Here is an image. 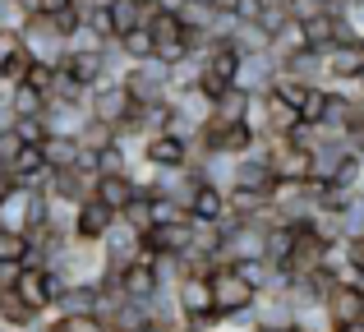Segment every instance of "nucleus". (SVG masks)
Wrapping results in <instances>:
<instances>
[{"instance_id": "obj_25", "label": "nucleus", "mask_w": 364, "mask_h": 332, "mask_svg": "<svg viewBox=\"0 0 364 332\" xmlns=\"http://www.w3.org/2000/svg\"><path fill=\"white\" fill-rule=\"evenodd\" d=\"M245 111H249V97L240 88H226V92L213 97V120H222V125H240Z\"/></svg>"}, {"instance_id": "obj_10", "label": "nucleus", "mask_w": 364, "mask_h": 332, "mask_svg": "<svg viewBox=\"0 0 364 332\" xmlns=\"http://www.w3.org/2000/svg\"><path fill=\"white\" fill-rule=\"evenodd\" d=\"M360 70H364L360 42H337L323 51V83H355Z\"/></svg>"}, {"instance_id": "obj_39", "label": "nucleus", "mask_w": 364, "mask_h": 332, "mask_svg": "<svg viewBox=\"0 0 364 332\" xmlns=\"http://www.w3.org/2000/svg\"><path fill=\"white\" fill-rule=\"evenodd\" d=\"M152 5H157V9H161V14H180V9H185V5H189V0H152Z\"/></svg>"}, {"instance_id": "obj_38", "label": "nucleus", "mask_w": 364, "mask_h": 332, "mask_svg": "<svg viewBox=\"0 0 364 332\" xmlns=\"http://www.w3.org/2000/svg\"><path fill=\"white\" fill-rule=\"evenodd\" d=\"M70 9V0H37V14L42 18H55V14H65Z\"/></svg>"}, {"instance_id": "obj_32", "label": "nucleus", "mask_w": 364, "mask_h": 332, "mask_svg": "<svg viewBox=\"0 0 364 332\" xmlns=\"http://www.w3.org/2000/svg\"><path fill=\"white\" fill-rule=\"evenodd\" d=\"M341 240H346V235H364V189H355V194H350V203L341 208Z\"/></svg>"}, {"instance_id": "obj_12", "label": "nucleus", "mask_w": 364, "mask_h": 332, "mask_svg": "<svg viewBox=\"0 0 364 332\" xmlns=\"http://www.w3.org/2000/svg\"><path fill=\"white\" fill-rule=\"evenodd\" d=\"M323 309H328L332 328L364 323V287H332L328 300H323Z\"/></svg>"}, {"instance_id": "obj_34", "label": "nucleus", "mask_w": 364, "mask_h": 332, "mask_svg": "<svg viewBox=\"0 0 364 332\" xmlns=\"http://www.w3.org/2000/svg\"><path fill=\"white\" fill-rule=\"evenodd\" d=\"M180 217H185V208H176L166 194H152V226H171Z\"/></svg>"}, {"instance_id": "obj_22", "label": "nucleus", "mask_w": 364, "mask_h": 332, "mask_svg": "<svg viewBox=\"0 0 364 332\" xmlns=\"http://www.w3.org/2000/svg\"><path fill=\"white\" fill-rule=\"evenodd\" d=\"M185 217H194V222H222V217H226V194L213 189V185H198V194L189 198Z\"/></svg>"}, {"instance_id": "obj_37", "label": "nucleus", "mask_w": 364, "mask_h": 332, "mask_svg": "<svg viewBox=\"0 0 364 332\" xmlns=\"http://www.w3.org/2000/svg\"><path fill=\"white\" fill-rule=\"evenodd\" d=\"M176 18H180L185 28H208V18H213V5H198V0H189V5L180 9Z\"/></svg>"}, {"instance_id": "obj_20", "label": "nucleus", "mask_w": 364, "mask_h": 332, "mask_svg": "<svg viewBox=\"0 0 364 332\" xmlns=\"http://www.w3.org/2000/svg\"><path fill=\"white\" fill-rule=\"evenodd\" d=\"M231 189H249V194H263L272 189V166L267 162H249V157H235V185Z\"/></svg>"}, {"instance_id": "obj_21", "label": "nucleus", "mask_w": 364, "mask_h": 332, "mask_svg": "<svg viewBox=\"0 0 364 332\" xmlns=\"http://www.w3.org/2000/svg\"><path fill=\"white\" fill-rule=\"evenodd\" d=\"M194 171H198V180H203V185L222 189V194L235 185V157H226V153H208Z\"/></svg>"}, {"instance_id": "obj_41", "label": "nucleus", "mask_w": 364, "mask_h": 332, "mask_svg": "<svg viewBox=\"0 0 364 332\" xmlns=\"http://www.w3.org/2000/svg\"><path fill=\"white\" fill-rule=\"evenodd\" d=\"M332 332H364V323H350V328H332Z\"/></svg>"}, {"instance_id": "obj_31", "label": "nucleus", "mask_w": 364, "mask_h": 332, "mask_svg": "<svg viewBox=\"0 0 364 332\" xmlns=\"http://www.w3.org/2000/svg\"><path fill=\"white\" fill-rule=\"evenodd\" d=\"M46 332H111V328L97 314H55L46 323Z\"/></svg>"}, {"instance_id": "obj_13", "label": "nucleus", "mask_w": 364, "mask_h": 332, "mask_svg": "<svg viewBox=\"0 0 364 332\" xmlns=\"http://www.w3.org/2000/svg\"><path fill=\"white\" fill-rule=\"evenodd\" d=\"M116 222V213H111L107 203H97V198H83L79 208H74V240H83V245H97L102 240V231Z\"/></svg>"}, {"instance_id": "obj_27", "label": "nucleus", "mask_w": 364, "mask_h": 332, "mask_svg": "<svg viewBox=\"0 0 364 332\" xmlns=\"http://www.w3.org/2000/svg\"><path fill=\"white\" fill-rule=\"evenodd\" d=\"M42 107H46L42 88H33V83H14V92H9V111H14V120L18 116H42Z\"/></svg>"}, {"instance_id": "obj_23", "label": "nucleus", "mask_w": 364, "mask_h": 332, "mask_svg": "<svg viewBox=\"0 0 364 332\" xmlns=\"http://www.w3.org/2000/svg\"><path fill=\"white\" fill-rule=\"evenodd\" d=\"M107 23H111V37L134 33V28H143V5L139 0H107Z\"/></svg>"}, {"instance_id": "obj_5", "label": "nucleus", "mask_w": 364, "mask_h": 332, "mask_svg": "<svg viewBox=\"0 0 364 332\" xmlns=\"http://www.w3.org/2000/svg\"><path fill=\"white\" fill-rule=\"evenodd\" d=\"M129 111H134V97L124 92L120 79H116V83H102V88L88 92V116L102 120V125H111V129H124Z\"/></svg>"}, {"instance_id": "obj_7", "label": "nucleus", "mask_w": 364, "mask_h": 332, "mask_svg": "<svg viewBox=\"0 0 364 332\" xmlns=\"http://www.w3.org/2000/svg\"><path fill=\"white\" fill-rule=\"evenodd\" d=\"M42 129L60 139H79V129L88 125V102H70V97H46L42 107Z\"/></svg>"}, {"instance_id": "obj_6", "label": "nucleus", "mask_w": 364, "mask_h": 332, "mask_svg": "<svg viewBox=\"0 0 364 332\" xmlns=\"http://www.w3.org/2000/svg\"><path fill=\"white\" fill-rule=\"evenodd\" d=\"M97 250H102V263H107L111 272H120L124 263H134V259H139V254H143V235L134 231V226H124L120 217H116V222H111L107 231H102Z\"/></svg>"}, {"instance_id": "obj_3", "label": "nucleus", "mask_w": 364, "mask_h": 332, "mask_svg": "<svg viewBox=\"0 0 364 332\" xmlns=\"http://www.w3.org/2000/svg\"><path fill=\"white\" fill-rule=\"evenodd\" d=\"M124 92L134 102H166L171 97V70L161 60H139V65H124L120 74Z\"/></svg>"}, {"instance_id": "obj_28", "label": "nucleus", "mask_w": 364, "mask_h": 332, "mask_svg": "<svg viewBox=\"0 0 364 332\" xmlns=\"http://www.w3.org/2000/svg\"><path fill=\"white\" fill-rule=\"evenodd\" d=\"M116 217H120L124 226H134V231L143 235V231H148V226H152V194H143V189H139V194H134V198H129V203L120 208Z\"/></svg>"}, {"instance_id": "obj_9", "label": "nucleus", "mask_w": 364, "mask_h": 332, "mask_svg": "<svg viewBox=\"0 0 364 332\" xmlns=\"http://www.w3.org/2000/svg\"><path fill=\"white\" fill-rule=\"evenodd\" d=\"M139 157L148 162L152 171H171V166H189V144L185 139H176V134H148L139 144Z\"/></svg>"}, {"instance_id": "obj_17", "label": "nucleus", "mask_w": 364, "mask_h": 332, "mask_svg": "<svg viewBox=\"0 0 364 332\" xmlns=\"http://www.w3.org/2000/svg\"><path fill=\"white\" fill-rule=\"evenodd\" d=\"M258 102H263V134H291V125L300 120V111H295L291 102H282L272 88H267Z\"/></svg>"}, {"instance_id": "obj_29", "label": "nucleus", "mask_w": 364, "mask_h": 332, "mask_svg": "<svg viewBox=\"0 0 364 332\" xmlns=\"http://www.w3.org/2000/svg\"><path fill=\"white\" fill-rule=\"evenodd\" d=\"M171 70V92L180 88H198V79H203V55H185V60L166 65Z\"/></svg>"}, {"instance_id": "obj_26", "label": "nucleus", "mask_w": 364, "mask_h": 332, "mask_svg": "<svg viewBox=\"0 0 364 332\" xmlns=\"http://www.w3.org/2000/svg\"><path fill=\"white\" fill-rule=\"evenodd\" d=\"M226 46H231L235 55H254V51H267V33H263L258 23H245V18H240V23H235V33L226 37Z\"/></svg>"}, {"instance_id": "obj_2", "label": "nucleus", "mask_w": 364, "mask_h": 332, "mask_svg": "<svg viewBox=\"0 0 364 332\" xmlns=\"http://www.w3.org/2000/svg\"><path fill=\"white\" fill-rule=\"evenodd\" d=\"M65 287H70V282H65L60 272H51V268H18L5 291H14V296L23 300L28 309H37V314H51L55 296H60Z\"/></svg>"}, {"instance_id": "obj_1", "label": "nucleus", "mask_w": 364, "mask_h": 332, "mask_svg": "<svg viewBox=\"0 0 364 332\" xmlns=\"http://www.w3.org/2000/svg\"><path fill=\"white\" fill-rule=\"evenodd\" d=\"M14 37H18V51H23L28 60L60 65V55H65V37H60V28H55L51 18H42V14H28L23 23L14 28Z\"/></svg>"}, {"instance_id": "obj_4", "label": "nucleus", "mask_w": 364, "mask_h": 332, "mask_svg": "<svg viewBox=\"0 0 364 332\" xmlns=\"http://www.w3.org/2000/svg\"><path fill=\"white\" fill-rule=\"evenodd\" d=\"M208 291H213L217 318H226V314H235V309H249V305H254V291L240 282V272H235L231 263H222V268L208 272Z\"/></svg>"}, {"instance_id": "obj_43", "label": "nucleus", "mask_w": 364, "mask_h": 332, "mask_svg": "<svg viewBox=\"0 0 364 332\" xmlns=\"http://www.w3.org/2000/svg\"><path fill=\"white\" fill-rule=\"evenodd\" d=\"M139 5H152V0H139Z\"/></svg>"}, {"instance_id": "obj_36", "label": "nucleus", "mask_w": 364, "mask_h": 332, "mask_svg": "<svg viewBox=\"0 0 364 332\" xmlns=\"http://www.w3.org/2000/svg\"><path fill=\"white\" fill-rule=\"evenodd\" d=\"M14 134H18V144H42L46 129H42V120H37V116H18L14 120Z\"/></svg>"}, {"instance_id": "obj_14", "label": "nucleus", "mask_w": 364, "mask_h": 332, "mask_svg": "<svg viewBox=\"0 0 364 332\" xmlns=\"http://www.w3.org/2000/svg\"><path fill=\"white\" fill-rule=\"evenodd\" d=\"M185 250H189V217L143 231V254H185Z\"/></svg>"}, {"instance_id": "obj_18", "label": "nucleus", "mask_w": 364, "mask_h": 332, "mask_svg": "<svg viewBox=\"0 0 364 332\" xmlns=\"http://www.w3.org/2000/svg\"><path fill=\"white\" fill-rule=\"evenodd\" d=\"M79 153H83L79 139H60V134H46L42 139V162H46V171H70V166H79Z\"/></svg>"}, {"instance_id": "obj_15", "label": "nucleus", "mask_w": 364, "mask_h": 332, "mask_svg": "<svg viewBox=\"0 0 364 332\" xmlns=\"http://www.w3.org/2000/svg\"><path fill=\"white\" fill-rule=\"evenodd\" d=\"M166 102H171L176 116L194 120V125H208V120H213V97H208L203 88H180V92H171Z\"/></svg>"}, {"instance_id": "obj_42", "label": "nucleus", "mask_w": 364, "mask_h": 332, "mask_svg": "<svg viewBox=\"0 0 364 332\" xmlns=\"http://www.w3.org/2000/svg\"><path fill=\"white\" fill-rule=\"evenodd\" d=\"M171 332H189V328H185V323H180V328H171Z\"/></svg>"}, {"instance_id": "obj_8", "label": "nucleus", "mask_w": 364, "mask_h": 332, "mask_svg": "<svg viewBox=\"0 0 364 332\" xmlns=\"http://www.w3.org/2000/svg\"><path fill=\"white\" fill-rule=\"evenodd\" d=\"M277 79V60L267 51H254V55H240L235 60V74H231V88H240L245 97H263Z\"/></svg>"}, {"instance_id": "obj_11", "label": "nucleus", "mask_w": 364, "mask_h": 332, "mask_svg": "<svg viewBox=\"0 0 364 332\" xmlns=\"http://www.w3.org/2000/svg\"><path fill=\"white\" fill-rule=\"evenodd\" d=\"M102 305H107V291H102L97 282H70V287L55 296L51 314H102Z\"/></svg>"}, {"instance_id": "obj_16", "label": "nucleus", "mask_w": 364, "mask_h": 332, "mask_svg": "<svg viewBox=\"0 0 364 332\" xmlns=\"http://www.w3.org/2000/svg\"><path fill=\"white\" fill-rule=\"evenodd\" d=\"M134 194H139V185H134L129 176H97V185H92V198H97V203H107L111 213H120ZM143 194H148V189H143Z\"/></svg>"}, {"instance_id": "obj_33", "label": "nucleus", "mask_w": 364, "mask_h": 332, "mask_svg": "<svg viewBox=\"0 0 364 332\" xmlns=\"http://www.w3.org/2000/svg\"><path fill=\"white\" fill-rule=\"evenodd\" d=\"M23 259H28V235L23 231H0V263L23 268Z\"/></svg>"}, {"instance_id": "obj_30", "label": "nucleus", "mask_w": 364, "mask_h": 332, "mask_svg": "<svg viewBox=\"0 0 364 332\" xmlns=\"http://www.w3.org/2000/svg\"><path fill=\"white\" fill-rule=\"evenodd\" d=\"M116 46H120V55H124L129 65H139V60H152V37H148V28H134V33L116 37Z\"/></svg>"}, {"instance_id": "obj_40", "label": "nucleus", "mask_w": 364, "mask_h": 332, "mask_svg": "<svg viewBox=\"0 0 364 332\" xmlns=\"http://www.w3.org/2000/svg\"><path fill=\"white\" fill-rule=\"evenodd\" d=\"M272 5H286V0H258V9H272Z\"/></svg>"}, {"instance_id": "obj_35", "label": "nucleus", "mask_w": 364, "mask_h": 332, "mask_svg": "<svg viewBox=\"0 0 364 332\" xmlns=\"http://www.w3.org/2000/svg\"><path fill=\"white\" fill-rule=\"evenodd\" d=\"M323 9H332V0H286V14H291L295 23H304V18L323 14Z\"/></svg>"}, {"instance_id": "obj_19", "label": "nucleus", "mask_w": 364, "mask_h": 332, "mask_svg": "<svg viewBox=\"0 0 364 332\" xmlns=\"http://www.w3.org/2000/svg\"><path fill=\"white\" fill-rule=\"evenodd\" d=\"M282 74H291V79H300V83H323V51H314V46H300L295 55H286L282 60Z\"/></svg>"}, {"instance_id": "obj_24", "label": "nucleus", "mask_w": 364, "mask_h": 332, "mask_svg": "<svg viewBox=\"0 0 364 332\" xmlns=\"http://www.w3.org/2000/svg\"><path fill=\"white\" fill-rule=\"evenodd\" d=\"M300 46H304V28L295 23V18H286V23L277 28L272 37H267V55H272L277 65H282L286 55H295V51H300Z\"/></svg>"}]
</instances>
